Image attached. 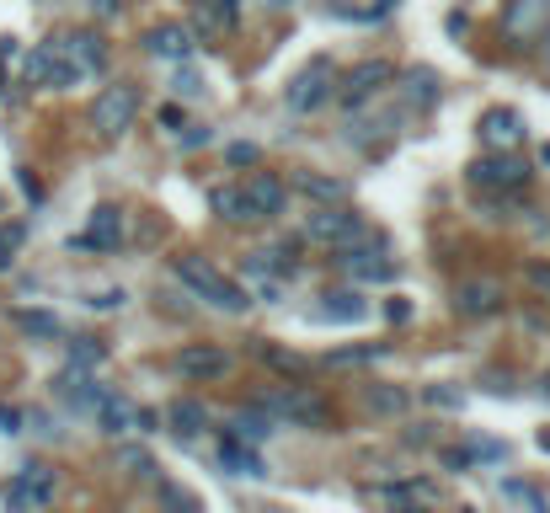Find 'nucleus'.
I'll return each mask as SVG.
<instances>
[{
	"instance_id": "1",
	"label": "nucleus",
	"mask_w": 550,
	"mask_h": 513,
	"mask_svg": "<svg viewBox=\"0 0 550 513\" xmlns=\"http://www.w3.org/2000/svg\"><path fill=\"white\" fill-rule=\"evenodd\" d=\"M171 273H177V278H182V284L198 294L203 305L225 310V316H241V310L251 305V294H246L241 284H235V278H225V273H219L209 257H193V252H187V257H171Z\"/></svg>"
},
{
	"instance_id": "2",
	"label": "nucleus",
	"mask_w": 550,
	"mask_h": 513,
	"mask_svg": "<svg viewBox=\"0 0 550 513\" xmlns=\"http://www.w3.org/2000/svg\"><path fill=\"white\" fill-rule=\"evenodd\" d=\"M337 81H342V70L332 65V54H310L300 70L289 75V86H284V107L289 113H321L326 102L337 97Z\"/></svg>"
},
{
	"instance_id": "3",
	"label": "nucleus",
	"mask_w": 550,
	"mask_h": 513,
	"mask_svg": "<svg viewBox=\"0 0 550 513\" xmlns=\"http://www.w3.org/2000/svg\"><path fill=\"white\" fill-rule=\"evenodd\" d=\"M257 407L273 417V423H289V428H310V433H326L332 428V401L305 391V385H284V391H267Z\"/></svg>"
},
{
	"instance_id": "4",
	"label": "nucleus",
	"mask_w": 550,
	"mask_h": 513,
	"mask_svg": "<svg viewBox=\"0 0 550 513\" xmlns=\"http://www.w3.org/2000/svg\"><path fill=\"white\" fill-rule=\"evenodd\" d=\"M134 118H139V86H129V81L102 86V91H97V102H91V129H97L102 139L129 134V129H134Z\"/></svg>"
},
{
	"instance_id": "5",
	"label": "nucleus",
	"mask_w": 550,
	"mask_h": 513,
	"mask_svg": "<svg viewBox=\"0 0 550 513\" xmlns=\"http://www.w3.org/2000/svg\"><path fill=\"white\" fill-rule=\"evenodd\" d=\"M54 492H59V476H54V465H43V460H27L17 476H11V487H6V513H43L54 503Z\"/></svg>"
},
{
	"instance_id": "6",
	"label": "nucleus",
	"mask_w": 550,
	"mask_h": 513,
	"mask_svg": "<svg viewBox=\"0 0 550 513\" xmlns=\"http://www.w3.org/2000/svg\"><path fill=\"white\" fill-rule=\"evenodd\" d=\"M284 204H289V188L273 171H251L241 188H235V220H278Z\"/></svg>"
},
{
	"instance_id": "7",
	"label": "nucleus",
	"mask_w": 550,
	"mask_h": 513,
	"mask_svg": "<svg viewBox=\"0 0 550 513\" xmlns=\"http://www.w3.org/2000/svg\"><path fill=\"white\" fill-rule=\"evenodd\" d=\"M465 177H470V188H481V193H486V188H497V193H518V188L529 182V166L518 161L513 150H492V155H481V161H470Z\"/></svg>"
},
{
	"instance_id": "8",
	"label": "nucleus",
	"mask_w": 550,
	"mask_h": 513,
	"mask_svg": "<svg viewBox=\"0 0 550 513\" xmlns=\"http://www.w3.org/2000/svg\"><path fill=\"white\" fill-rule=\"evenodd\" d=\"M390 81H396V65H390V59H364V65H353L337 81V102L342 107H364V102L380 97V91H390Z\"/></svg>"
},
{
	"instance_id": "9",
	"label": "nucleus",
	"mask_w": 550,
	"mask_h": 513,
	"mask_svg": "<svg viewBox=\"0 0 550 513\" xmlns=\"http://www.w3.org/2000/svg\"><path fill=\"white\" fill-rule=\"evenodd\" d=\"M54 49L65 54V65L81 75V81H86V75H102V70H107V38L97 33V27H75V33H59Z\"/></svg>"
},
{
	"instance_id": "10",
	"label": "nucleus",
	"mask_w": 550,
	"mask_h": 513,
	"mask_svg": "<svg viewBox=\"0 0 550 513\" xmlns=\"http://www.w3.org/2000/svg\"><path fill=\"white\" fill-rule=\"evenodd\" d=\"M22 81L43 86V91H70V86H81V75L65 65V54H59L54 38H49V43H38V49L22 59Z\"/></svg>"
},
{
	"instance_id": "11",
	"label": "nucleus",
	"mask_w": 550,
	"mask_h": 513,
	"mask_svg": "<svg viewBox=\"0 0 550 513\" xmlns=\"http://www.w3.org/2000/svg\"><path fill=\"white\" fill-rule=\"evenodd\" d=\"M305 236L310 241H321V246H353V241H364L369 230H364V220L348 209V204H332V209H321V214H310L305 220Z\"/></svg>"
},
{
	"instance_id": "12",
	"label": "nucleus",
	"mask_w": 550,
	"mask_h": 513,
	"mask_svg": "<svg viewBox=\"0 0 550 513\" xmlns=\"http://www.w3.org/2000/svg\"><path fill=\"white\" fill-rule=\"evenodd\" d=\"M171 369H177L182 380L203 385V380H225L230 369H235V359H230L225 348H214V342H187V348H177V359H171Z\"/></svg>"
},
{
	"instance_id": "13",
	"label": "nucleus",
	"mask_w": 550,
	"mask_h": 513,
	"mask_svg": "<svg viewBox=\"0 0 550 513\" xmlns=\"http://www.w3.org/2000/svg\"><path fill=\"white\" fill-rule=\"evenodd\" d=\"M118 241H123V209L118 204H97L91 220H86V230L70 246H81V252H118Z\"/></svg>"
},
{
	"instance_id": "14",
	"label": "nucleus",
	"mask_w": 550,
	"mask_h": 513,
	"mask_svg": "<svg viewBox=\"0 0 550 513\" xmlns=\"http://www.w3.org/2000/svg\"><path fill=\"white\" fill-rule=\"evenodd\" d=\"M502 300H508V294H502V284H497V278H465V284L454 289V310H460L465 321L497 316V310H502Z\"/></svg>"
},
{
	"instance_id": "15",
	"label": "nucleus",
	"mask_w": 550,
	"mask_h": 513,
	"mask_svg": "<svg viewBox=\"0 0 550 513\" xmlns=\"http://www.w3.org/2000/svg\"><path fill=\"white\" fill-rule=\"evenodd\" d=\"M545 17H550V0H508L502 33L513 43H534V38H545Z\"/></svg>"
},
{
	"instance_id": "16",
	"label": "nucleus",
	"mask_w": 550,
	"mask_h": 513,
	"mask_svg": "<svg viewBox=\"0 0 550 513\" xmlns=\"http://www.w3.org/2000/svg\"><path fill=\"white\" fill-rule=\"evenodd\" d=\"M369 497L385 513H417V503H433L438 487H433V481H390V487H374Z\"/></svg>"
},
{
	"instance_id": "17",
	"label": "nucleus",
	"mask_w": 550,
	"mask_h": 513,
	"mask_svg": "<svg viewBox=\"0 0 550 513\" xmlns=\"http://www.w3.org/2000/svg\"><path fill=\"white\" fill-rule=\"evenodd\" d=\"M481 145L486 150H518L524 145V118H518L513 107H492V113L481 118Z\"/></svg>"
},
{
	"instance_id": "18",
	"label": "nucleus",
	"mask_w": 550,
	"mask_h": 513,
	"mask_svg": "<svg viewBox=\"0 0 550 513\" xmlns=\"http://www.w3.org/2000/svg\"><path fill=\"white\" fill-rule=\"evenodd\" d=\"M54 391H59V401H65V407H75V412H97L102 407V385L86 375V369H65V375L54 380Z\"/></svg>"
},
{
	"instance_id": "19",
	"label": "nucleus",
	"mask_w": 550,
	"mask_h": 513,
	"mask_svg": "<svg viewBox=\"0 0 550 513\" xmlns=\"http://www.w3.org/2000/svg\"><path fill=\"white\" fill-rule=\"evenodd\" d=\"M364 316H369V300L358 289H326L316 305V321H364Z\"/></svg>"
},
{
	"instance_id": "20",
	"label": "nucleus",
	"mask_w": 550,
	"mask_h": 513,
	"mask_svg": "<svg viewBox=\"0 0 550 513\" xmlns=\"http://www.w3.org/2000/svg\"><path fill=\"white\" fill-rule=\"evenodd\" d=\"M145 49L155 59H187V54H193V33H187L182 22H161V27H150V33H145Z\"/></svg>"
},
{
	"instance_id": "21",
	"label": "nucleus",
	"mask_w": 550,
	"mask_h": 513,
	"mask_svg": "<svg viewBox=\"0 0 550 513\" xmlns=\"http://www.w3.org/2000/svg\"><path fill=\"white\" fill-rule=\"evenodd\" d=\"M203 423H209V407H203V401H193V396H177V401L166 407V428L177 433V439H198Z\"/></svg>"
},
{
	"instance_id": "22",
	"label": "nucleus",
	"mask_w": 550,
	"mask_h": 513,
	"mask_svg": "<svg viewBox=\"0 0 550 513\" xmlns=\"http://www.w3.org/2000/svg\"><path fill=\"white\" fill-rule=\"evenodd\" d=\"M219 465H225L230 476H251V481H262L267 476V465L257 455V444H241V439H225L219 444Z\"/></svg>"
},
{
	"instance_id": "23",
	"label": "nucleus",
	"mask_w": 550,
	"mask_h": 513,
	"mask_svg": "<svg viewBox=\"0 0 550 513\" xmlns=\"http://www.w3.org/2000/svg\"><path fill=\"white\" fill-rule=\"evenodd\" d=\"M11 321H17V332L33 337V342H59L65 337V321H59L54 310H11Z\"/></svg>"
},
{
	"instance_id": "24",
	"label": "nucleus",
	"mask_w": 550,
	"mask_h": 513,
	"mask_svg": "<svg viewBox=\"0 0 550 513\" xmlns=\"http://www.w3.org/2000/svg\"><path fill=\"white\" fill-rule=\"evenodd\" d=\"M294 188L310 193L321 209H332V204H348V182H337V177H321V171H300L294 177Z\"/></svg>"
},
{
	"instance_id": "25",
	"label": "nucleus",
	"mask_w": 550,
	"mask_h": 513,
	"mask_svg": "<svg viewBox=\"0 0 550 513\" xmlns=\"http://www.w3.org/2000/svg\"><path fill=\"white\" fill-rule=\"evenodd\" d=\"M273 428H278V423H273V417H267L262 407H246V412L230 417V439H241V444H262Z\"/></svg>"
},
{
	"instance_id": "26",
	"label": "nucleus",
	"mask_w": 550,
	"mask_h": 513,
	"mask_svg": "<svg viewBox=\"0 0 550 513\" xmlns=\"http://www.w3.org/2000/svg\"><path fill=\"white\" fill-rule=\"evenodd\" d=\"M364 407H369L374 417H401L406 407H412V396H406L401 385H369V391H364Z\"/></svg>"
},
{
	"instance_id": "27",
	"label": "nucleus",
	"mask_w": 550,
	"mask_h": 513,
	"mask_svg": "<svg viewBox=\"0 0 550 513\" xmlns=\"http://www.w3.org/2000/svg\"><path fill=\"white\" fill-rule=\"evenodd\" d=\"M385 353V342H353V348H332L326 353V369H358V364H374Z\"/></svg>"
},
{
	"instance_id": "28",
	"label": "nucleus",
	"mask_w": 550,
	"mask_h": 513,
	"mask_svg": "<svg viewBox=\"0 0 550 513\" xmlns=\"http://www.w3.org/2000/svg\"><path fill=\"white\" fill-rule=\"evenodd\" d=\"M406 102L428 113V107L438 102V75L433 70H406Z\"/></svg>"
},
{
	"instance_id": "29",
	"label": "nucleus",
	"mask_w": 550,
	"mask_h": 513,
	"mask_svg": "<svg viewBox=\"0 0 550 513\" xmlns=\"http://www.w3.org/2000/svg\"><path fill=\"white\" fill-rule=\"evenodd\" d=\"M22 241H27V220H0V273L17 268Z\"/></svg>"
},
{
	"instance_id": "30",
	"label": "nucleus",
	"mask_w": 550,
	"mask_h": 513,
	"mask_svg": "<svg viewBox=\"0 0 550 513\" xmlns=\"http://www.w3.org/2000/svg\"><path fill=\"white\" fill-rule=\"evenodd\" d=\"M102 359H107V342L102 337H70V369H86V375H91Z\"/></svg>"
},
{
	"instance_id": "31",
	"label": "nucleus",
	"mask_w": 550,
	"mask_h": 513,
	"mask_svg": "<svg viewBox=\"0 0 550 513\" xmlns=\"http://www.w3.org/2000/svg\"><path fill=\"white\" fill-rule=\"evenodd\" d=\"M97 417H102V433H123V428L134 423V407H129L123 396L107 391V396H102V407H97Z\"/></svg>"
},
{
	"instance_id": "32",
	"label": "nucleus",
	"mask_w": 550,
	"mask_h": 513,
	"mask_svg": "<svg viewBox=\"0 0 550 513\" xmlns=\"http://www.w3.org/2000/svg\"><path fill=\"white\" fill-rule=\"evenodd\" d=\"M209 139H214V129H203V123H187V129L177 134V145H182V150H198V145H209Z\"/></svg>"
},
{
	"instance_id": "33",
	"label": "nucleus",
	"mask_w": 550,
	"mask_h": 513,
	"mask_svg": "<svg viewBox=\"0 0 550 513\" xmlns=\"http://www.w3.org/2000/svg\"><path fill=\"white\" fill-rule=\"evenodd\" d=\"M257 155H262L257 145H246V139H235V145L225 150V161H230V166H257Z\"/></svg>"
},
{
	"instance_id": "34",
	"label": "nucleus",
	"mask_w": 550,
	"mask_h": 513,
	"mask_svg": "<svg viewBox=\"0 0 550 513\" xmlns=\"http://www.w3.org/2000/svg\"><path fill=\"white\" fill-rule=\"evenodd\" d=\"M17 188L27 193V204H43V182H38L27 166H17Z\"/></svg>"
},
{
	"instance_id": "35",
	"label": "nucleus",
	"mask_w": 550,
	"mask_h": 513,
	"mask_svg": "<svg viewBox=\"0 0 550 513\" xmlns=\"http://www.w3.org/2000/svg\"><path fill=\"white\" fill-rule=\"evenodd\" d=\"M209 204L219 209V220H235V188H214Z\"/></svg>"
},
{
	"instance_id": "36",
	"label": "nucleus",
	"mask_w": 550,
	"mask_h": 513,
	"mask_svg": "<svg viewBox=\"0 0 550 513\" xmlns=\"http://www.w3.org/2000/svg\"><path fill=\"white\" fill-rule=\"evenodd\" d=\"M241 6H246V0H214V11H219V27H235V22H241Z\"/></svg>"
},
{
	"instance_id": "37",
	"label": "nucleus",
	"mask_w": 550,
	"mask_h": 513,
	"mask_svg": "<svg viewBox=\"0 0 550 513\" xmlns=\"http://www.w3.org/2000/svg\"><path fill=\"white\" fill-rule=\"evenodd\" d=\"M422 396H428L433 407H460V391H449V385H428Z\"/></svg>"
},
{
	"instance_id": "38",
	"label": "nucleus",
	"mask_w": 550,
	"mask_h": 513,
	"mask_svg": "<svg viewBox=\"0 0 550 513\" xmlns=\"http://www.w3.org/2000/svg\"><path fill=\"white\" fill-rule=\"evenodd\" d=\"M118 460L129 465L134 476H150V455H139V449H118Z\"/></svg>"
},
{
	"instance_id": "39",
	"label": "nucleus",
	"mask_w": 550,
	"mask_h": 513,
	"mask_svg": "<svg viewBox=\"0 0 550 513\" xmlns=\"http://www.w3.org/2000/svg\"><path fill=\"white\" fill-rule=\"evenodd\" d=\"M123 305V289H102V294H91V310H118Z\"/></svg>"
},
{
	"instance_id": "40",
	"label": "nucleus",
	"mask_w": 550,
	"mask_h": 513,
	"mask_svg": "<svg viewBox=\"0 0 550 513\" xmlns=\"http://www.w3.org/2000/svg\"><path fill=\"white\" fill-rule=\"evenodd\" d=\"M0 433H22V412L6 407V401H0Z\"/></svg>"
},
{
	"instance_id": "41",
	"label": "nucleus",
	"mask_w": 550,
	"mask_h": 513,
	"mask_svg": "<svg viewBox=\"0 0 550 513\" xmlns=\"http://www.w3.org/2000/svg\"><path fill=\"white\" fill-rule=\"evenodd\" d=\"M470 460H476L470 449H444V465H449V471H470Z\"/></svg>"
},
{
	"instance_id": "42",
	"label": "nucleus",
	"mask_w": 550,
	"mask_h": 513,
	"mask_svg": "<svg viewBox=\"0 0 550 513\" xmlns=\"http://www.w3.org/2000/svg\"><path fill=\"white\" fill-rule=\"evenodd\" d=\"M198 91H203V81H198V75H177V97H198Z\"/></svg>"
},
{
	"instance_id": "43",
	"label": "nucleus",
	"mask_w": 550,
	"mask_h": 513,
	"mask_svg": "<svg viewBox=\"0 0 550 513\" xmlns=\"http://www.w3.org/2000/svg\"><path fill=\"white\" fill-rule=\"evenodd\" d=\"M161 123H166V129H187V123H182V107H177V102H166V107H161Z\"/></svg>"
},
{
	"instance_id": "44",
	"label": "nucleus",
	"mask_w": 550,
	"mask_h": 513,
	"mask_svg": "<svg viewBox=\"0 0 550 513\" xmlns=\"http://www.w3.org/2000/svg\"><path fill=\"white\" fill-rule=\"evenodd\" d=\"M385 316L401 326V321H412V305H406V300H390V305H385Z\"/></svg>"
},
{
	"instance_id": "45",
	"label": "nucleus",
	"mask_w": 550,
	"mask_h": 513,
	"mask_svg": "<svg viewBox=\"0 0 550 513\" xmlns=\"http://www.w3.org/2000/svg\"><path fill=\"white\" fill-rule=\"evenodd\" d=\"M444 27H449V33H465L470 17H465V11H449V22H444Z\"/></svg>"
},
{
	"instance_id": "46",
	"label": "nucleus",
	"mask_w": 550,
	"mask_h": 513,
	"mask_svg": "<svg viewBox=\"0 0 550 513\" xmlns=\"http://www.w3.org/2000/svg\"><path fill=\"white\" fill-rule=\"evenodd\" d=\"M91 11L97 17H118V0H91Z\"/></svg>"
},
{
	"instance_id": "47",
	"label": "nucleus",
	"mask_w": 550,
	"mask_h": 513,
	"mask_svg": "<svg viewBox=\"0 0 550 513\" xmlns=\"http://www.w3.org/2000/svg\"><path fill=\"white\" fill-rule=\"evenodd\" d=\"M540 54H545V65H550V27H545V38H540Z\"/></svg>"
},
{
	"instance_id": "48",
	"label": "nucleus",
	"mask_w": 550,
	"mask_h": 513,
	"mask_svg": "<svg viewBox=\"0 0 550 513\" xmlns=\"http://www.w3.org/2000/svg\"><path fill=\"white\" fill-rule=\"evenodd\" d=\"M171 513H203V508H193V503H177V508H171Z\"/></svg>"
},
{
	"instance_id": "49",
	"label": "nucleus",
	"mask_w": 550,
	"mask_h": 513,
	"mask_svg": "<svg viewBox=\"0 0 550 513\" xmlns=\"http://www.w3.org/2000/svg\"><path fill=\"white\" fill-rule=\"evenodd\" d=\"M0 97H6V65H0Z\"/></svg>"
},
{
	"instance_id": "50",
	"label": "nucleus",
	"mask_w": 550,
	"mask_h": 513,
	"mask_svg": "<svg viewBox=\"0 0 550 513\" xmlns=\"http://www.w3.org/2000/svg\"><path fill=\"white\" fill-rule=\"evenodd\" d=\"M540 449H550V433H540Z\"/></svg>"
},
{
	"instance_id": "51",
	"label": "nucleus",
	"mask_w": 550,
	"mask_h": 513,
	"mask_svg": "<svg viewBox=\"0 0 550 513\" xmlns=\"http://www.w3.org/2000/svg\"><path fill=\"white\" fill-rule=\"evenodd\" d=\"M540 161H545V166H550V145H545V155H540Z\"/></svg>"
},
{
	"instance_id": "52",
	"label": "nucleus",
	"mask_w": 550,
	"mask_h": 513,
	"mask_svg": "<svg viewBox=\"0 0 550 513\" xmlns=\"http://www.w3.org/2000/svg\"><path fill=\"white\" fill-rule=\"evenodd\" d=\"M273 6H294V0H273Z\"/></svg>"
},
{
	"instance_id": "53",
	"label": "nucleus",
	"mask_w": 550,
	"mask_h": 513,
	"mask_svg": "<svg viewBox=\"0 0 550 513\" xmlns=\"http://www.w3.org/2000/svg\"><path fill=\"white\" fill-rule=\"evenodd\" d=\"M380 6H390V0H380Z\"/></svg>"
},
{
	"instance_id": "54",
	"label": "nucleus",
	"mask_w": 550,
	"mask_h": 513,
	"mask_svg": "<svg viewBox=\"0 0 550 513\" xmlns=\"http://www.w3.org/2000/svg\"><path fill=\"white\" fill-rule=\"evenodd\" d=\"M465 513H470V508H465Z\"/></svg>"
}]
</instances>
